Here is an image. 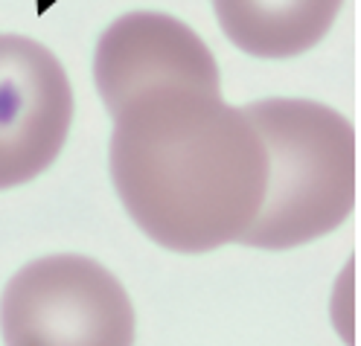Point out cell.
<instances>
[{"label": "cell", "instance_id": "1", "mask_svg": "<svg viewBox=\"0 0 361 346\" xmlns=\"http://www.w3.org/2000/svg\"><path fill=\"white\" fill-rule=\"evenodd\" d=\"M108 157L131 221L187 257L239 242L265 198L268 154L254 123L195 85L134 94L114 113Z\"/></svg>", "mask_w": 361, "mask_h": 346}, {"label": "cell", "instance_id": "2", "mask_svg": "<svg viewBox=\"0 0 361 346\" xmlns=\"http://www.w3.org/2000/svg\"><path fill=\"white\" fill-rule=\"evenodd\" d=\"M245 117L268 154L265 198L242 245L288 250L314 242L353 213L355 128L344 113L312 99H259Z\"/></svg>", "mask_w": 361, "mask_h": 346}, {"label": "cell", "instance_id": "3", "mask_svg": "<svg viewBox=\"0 0 361 346\" xmlns=\"http://www.w3.org/2000/svg\"><path fill=\"white\" fill-rule=\"evenodd\" d=\"M0 332L6 346H134V309L99 262L44 257L6 283Z\"/></svg>", "mask_w": 361, "mask_h": 346}, {"label": "cell", "instance_id": "4", "mask_svg": "<svg viewBox=\"0 0 361 346\" xmlns=\"http://www.w3.org/2000/svg\"><path fill=\"white\" fill-rule=\"evenodd\" d=\"M73 87L61 61L24 35H0V190L38 178L64 149Z\"/></svg>", "mask_w": 361, "mask_h": 346}, {"label": "cell", "instance_id": "5", "mask_svg": "<svg viewBox=\"0 0 361 346\" xmlns=\"http://www.w3.org/2000/svg\"><path fill=\"white\" fill-rule=\"evenodd\" d=\"M97 90L111 117L146 87L180 82L204 90L221 87L207 44L184 20L164 12H131L111 24L94 58Z\"/></svg>", "mask_w": 361, "mask_h": 346}, {"label": "cell", "instance_id": "6", "mask_svg": "<svg viewBox=\"0 0 361 346\" xmlns=\"http://www.w3.org/2000/svg\"><path fill=\"white\" fill-rule=\"evenodd\" d=\"M344 0H213L221 32L257 58L300 56L329 32Z\"/></svg>", "mask_w": 361, "mask_h": 346}]
</instances>
